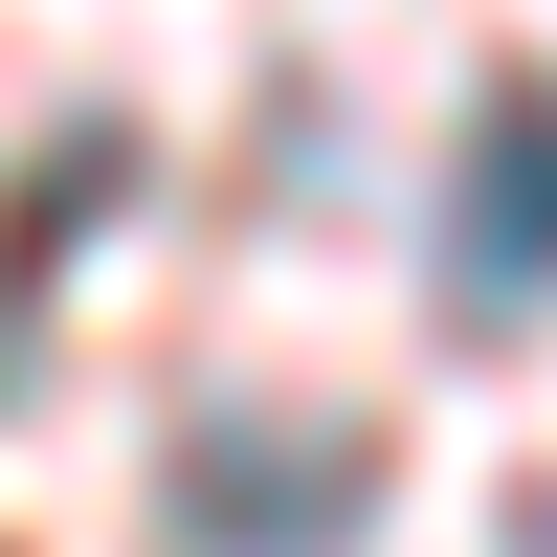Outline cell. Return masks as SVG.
<instances>
[{"label":"cell","mask_w":557,"mask_h":557,"mask_svg":"<svg viewBox=\"0 0 557 557\" xmlns=\"http://www.w3.org/2000/svg\"><path fill=\"white\" fill-rule=\"evenodd\" d=\"M446 290H469V312H535V290H557V89H491V112H469V178H446Z\"/></svg>","instance_id":"7a4b0ae2"},{"label":"cell","mask_w":557,"mask_h":557,"mask_svg":"<svg viewBox=\"0 0 557 557\" xmlns=\"http://www.w3.org/2000/svg\"><path fill=\"white\" fill-rule=\"evenodd\" d=\"M357 491H380V446L357 424H246L223 401L201 446H178V513H201V557H335Z\"/></svg>","instance_id":"6da1fadb"}]
</instances>
